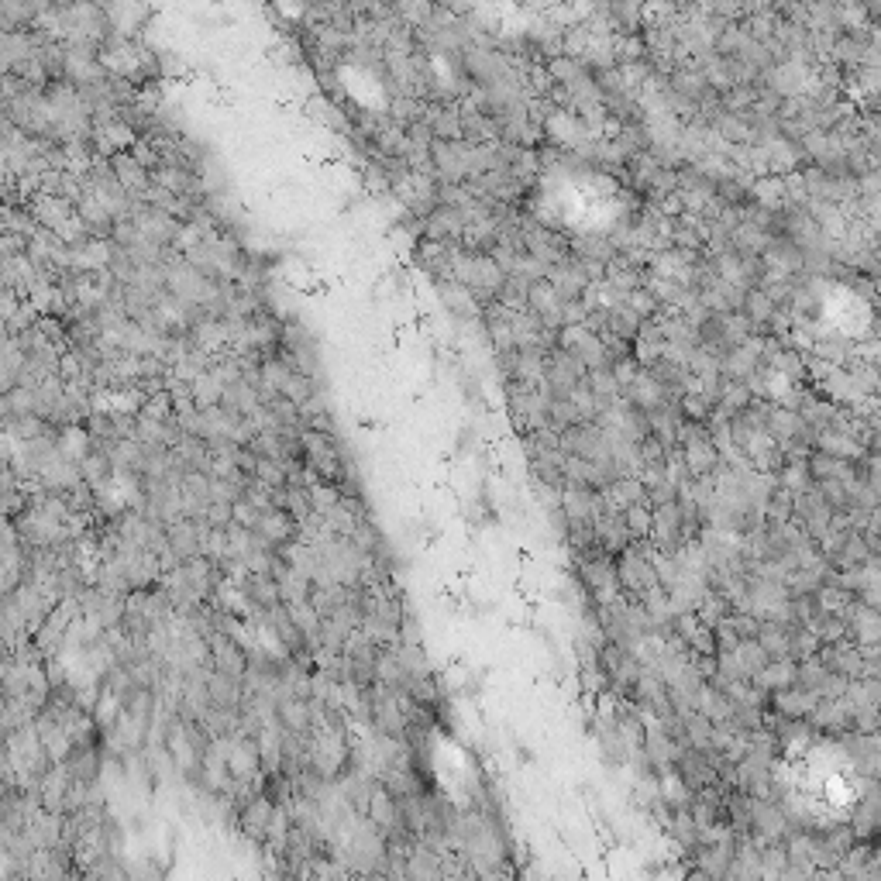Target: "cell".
I'll list each match as a JSON object with an SVG mask.
<instances>
[{
	"label": "cell",
	"instance_id": "obj_1",
	"mask_svg": "<svg viewBox=\"0 0 881 881\" xmlns=\"http://www.w3.org/2000/svg\"><path fill=\"white\" fill-rule=\"evenodd\" d=\"M272 816H276V802L262 792V795H255V799L241 802L238 826H241V833H245L248 840L265 844V837H269V826H272Z\"/></svg>",
	"mask_w": 881,
	"mask_h": 881
},
{
	"label": "cell",
	"instance_id": "obj_2",
	"mask_svg": "<svg viewBox=\"0 0 881 881\" xmlns=\"http://www.w3.org/2000/svg\"><path fill=\"white\" fill-rule=\"evenodd\" d=\"M276 723L290 734H310L314 730V709L310 699L296 696V692H279L276 696Z\"/></svg>",
	"mask_w": 881,
	"mask_h": 881
},
{
	"label": "cell",
	"instance_id": "obj_3",
	"mask_svg": "<svg viewBox=\"0 0 881 881\" xmlns=\"http://www.w3.org/2000/svg\"><path fill=\"white\" fill-rule=\"evenodd\" d=\"M465 228H469V224H465V217L458 207L438 204L424 217V238L444 241V245H458V238H465Z\"/></svg>",
	"mask_w": 881,
	"mask_h": 881
},
{
	"label": "cell",
	"instance_id": "obj_4",
	"mask_svg": "<svg viewBox=\"0 0 881 881\" xmlns=\"http://www.w3.org/2000/svg\"><path fill=\"white\" fill-rule=\"evenodd\" d=\"M25 207L31 210V217H35L42 228H52V231H62V224L76 214L73 200L59 197V193H42V190H38Z\"/></svg>",
	"mask_w": 881,
	"mask_h": 881
},
{
	"label": "cell",
	"instance_id": "obj_5",
	"mask_svg": "<svg viewBox=\"0 0 881 881\" xmlns=\"http://www.w3.org/2000/svg\"><path fill=\"white\" fill-rule=\"evenodd\" d=\"M241 589H245V596L252 599L255 610H272V606L286 603L283 599V586H279V579L272 572H248L245 579L238 582Z\"/></svg>",
	"mask_w": 881,
	"mask_h": 881
},
{
	"label": "cell",
	"instance_id": "obj_6",
	"mask_svg": "<svg viewBox=\"0 0 881 881\" xmlns=\"http://www.w3.org/2000/svg\"><path fill=\"white\" fill-rule=\"evenodd\" d=\"M111 162H114V173H118L121 186H124V190H128L135 200H142L145 193L152 190V183H155V179H152V169H145L142 162H138L131 152H118Z\"/></svg>",
	"mask_w": 881,
	"mask_h": 881
},
{
	"label": "cell",
	"instance_id": "obj_7",
	"mask_svg": "<svg viewBox=\"0 0 881 881\" xmlns=\"http://www.w3.org/2000/svg\"><path fill=\"white\" fill-rule=\"evenodd\" d=\"M427 124H431L434 138H444V142H462L465 138L462 111H455V107H448V104L427 107Z\"/></svg>",
	"mask_w": 881,
	"mask_h": 881
},
{
	"label": "cell",
	"instance_id": "obj_8",
	"mask_svg": "<svg viewBox=\"0 0 881 881\" xmlns=\"http://www.w3.org/2000/svg\"><path fill=\"white\" fill-rule=\"evenodd\" d=\"M111 455H107V448H90V455L80 462V472H83V482H90L93 489H104L107 482H111Z\"/></svg>",
	"mask_w": 881,
	"mask_h": 881
}]
</instances>
